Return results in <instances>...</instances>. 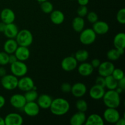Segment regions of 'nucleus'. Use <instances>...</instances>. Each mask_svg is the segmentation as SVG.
<instances>
[{"mask_svg": "<svg viewBox=\"0 0 125 125\" xmlns=\"http://www.w3.org/2000/svg\"><path fill=\"white\" fill-rule=\"evenodd\" d=\"M87 91V88L85 84L83 83L78 82L72 85L71 92L73 96L77 98H81L82 97H83L86 94Z\"/></svg>", "mask_w": 125, "mask_h": 125, "instance_id": "nucleus-13", "label": "nucleus"}, {"mask_svg": "<svg viewBox=\"0 0 125 125\" xmlns=\"http://www.w3.org/2000/svg\"><path fill=\"white\" fill-rule=\"evenodd\" d=\"M79 6H87L89 4V0H77Z\"/></svg>", "mask_w": 125, "mask_h": 125, "instance_id": "nucleus-45", "label": "nucleus"}, {"mask_svg": "<svg viewBox=\"0 0 125 125\" xmlns=\"http://www.w3.org/2000/svg\"><path fill=\"white\" fill-rule=\"evenodd\" d=\"M115 90V91L117 92L118 94H119L120 95L121 94H122V93L123 92V91H124V90H123V89H122V88L119 87H117L116 88Z\"/></svg>", "mask_w": 125, "mask_h": 125, "instance_id": "nucleus-49", "label": "nucleus"}, {"mask_svg": "<svg viewBox=\"0 0 125 125\" xmlns=\"http://www.w3.org/2000/svg\"><path fill=\"white\" fill-rule=\"evenodd\" d=\"M96 39V34L92 28L84 29L80 32L79 40L84 45H90L94 43Z\"/></svg>", "mask_w": 125, "mask_h": 125, "instance_id": "nucleus-5", "label": "nucleus"}, {"mask_svg": "<svg viewBox=\"0 0 125 125\" xmlns=\"http://www.w3.org/2000/svg\"><path fill=\"white\" fill-rule=\"evenodd\" d=\"M18 46L28 47L33 42V35L30 31L28 29H22L19 31L15 39Z\"/></svg>", "mask_w": 125, "mask_h": 125, "instance_id": "nucleus-3", "label": "nucleus"}, {"mask_svg": "<svg viewBox=\"0 0 125 125\" xmlns=\"http://www.w3.org/2000/svg\"><path fill=\"white\" fill-rule=\"evenodd\" d=\"M73 30L76 32H81L85 28V20L83 17H76L72 23Z\"/></svg>", "mask_w": 125, "mask_h": 125, "instance_id": "nucleus-26", "label": "nucleus"}, {"mask_svg": "<svg viewBox=\"0 0 125 125\" xmlns=\"http://www.w3.org/2000/svg\"><path fill=\"white\" fill-rule=\"evenodd\" d=\"M121 117L120 114L118 112L117 108L107 107L103 112V119L106 122L111 124H115Z\"/></svg>", "mask_w": 125, "mask_h": 125, "instance_id": "nucleus-7", "label": "nucleus"}, {"mask_svg": "<svg viewBox=\"0 0 125 125\" xmlns=\"http://www.w3.org/2000/svg\"><path fill=\"white\" fill-rule=\"evenodd\" d=\"M115 125H125V118H124V117H123V118L120 117V118L118 120V121L116 122Z\"/></svg>", "mask_w": 125, "mask_h": 125, "instance_id": "nucleus-47", "label": "nucleus"}, {"mask_svg": "<svg viewBox=\"0 0 125 125\" xmlns=\"http://www.w3.org/2000/svg\"><path fill=\"white\" fill-rule=\"evenodd\" d=\"M37 1H38L39 2H40V3H41V2H43V1H47V0H36Z\"/></svg>", "mask_w": 125, "mask_h": 125, "instance_id": "nucleus-51", "label": "nucleus"}, {"mask_svg": "<svg viewBox=\"0 0 125 125\" xmlns=\"http://www.w3.org/2000/svg\"><path fill=\"white\" fill-rule=\"evenodd\" d=\"M61 90L62 92L68 93L71 92V90H72V85L68 83H64L61 85Z\"/></svg>", "mask_w": 125, "mask_h": 125, "instance_id": "nucleus-39", "label": "nucleus"}, {"mask_svg": "<svg viewBox=\"0 0 125 125\" xmlns=\"http://www.w3.org/2000/svg\"><path fill=\"white\" fill-rule=\"evenodd\" d=\"M0 125H5L4 118L0 116Z\"/></svg>", "mask_w": 125, "mask_h": 125, "instance_id": "nucleus-50", "label": "nucleus"}, {"mask_svg": "<svg viewBox=\"0 0 125 125\" xmlns=\"http://www.w3.org/2000/svg\"><path fill=\"white\" fill-rule=\"evenodd\" d=\"M78 72L81 76L83 77H88L93 73L94 68L89 62H81L79 66L77 67Z\"/></svg>", "mask_w": 125, "mask_h": 125, "instance_id": "nucleus-20", "label": "nucleus"}, {"mask_svg": "<svg viewBox=\"0 0 125 125\" xmlns=\"http://www.w3.org/2000/svg\"><path fill=\"white\" fill-rule=\"evenodd\" d=\"M50 20L53 24L60 25L64 21L65 15L59 10H53L51 13H50Z\"/></svg>", "mask_w": 125, "mask_h": 125, "instance_id": "nucleus-23", "label": "nucleus"}, {"mask_svg": "<svg viewBox=\"0 0 125 125\" xmlns=\"http://www.w3.org/2000/svg\"><path fill=\"white\" fill-rule=\"evenodd\" d=\"M1 85L7 90H13L18 86V78L12 74H6L0 79Z\"/></svg>", "mask_w": 125, "mask_h": 125, "instance_id": "nucleus-4", "label": "nucleus"}, {"mask_svg": "<svg viewBox=\"0 0 125 125\" xmlns=\"http://www.w3.org/2000/svg\"><path fill=\"white\" fill-rule=\"evenodd\" d=\"M86 118L85 112L78 111L71 117L70 124L72 125H83L85 124Z\"/></svg>", "mask_w": 125, "mask_h": 125, "instance_id": "nucleus-21", "label": "nucleus"}, {"mask_svg": "<svg viewBox=\"0 0 125 125\" xmlns=\"http://www.w3.org/2000/svg\"><path fill=\"white\" fill-rule=\"evenodd\" d=\"M85 125H103L104 120L103 118L98 114H92L87 117L85 122Z\"/></svg>", "mask_w": 125, "mask_h": 125, "instance_id": "nucleus-24", "label": "nucleus"}, {"mask_svg": "<svg viewBox=\"0 0 125 125\" xmlns=\"http://www.w3.org/2000/svg\"><path fill=\"white\" fill-rule=\"evenodd\" d=\"M115 48H125V34L124 32H119L115 35L113 40Z\"/></svg>", "mask_w": 125, "mask_h": 125, "instance_id": "nucleus-27", "label": "nucleus"}, {"mask_svg": "<svg viewBox=\"0 0 125 125\" xmlns=\"http://www.w3.org/2000/svg\"><path fill=\"white\" fill-rule=\"evenodd\" d=\"M6 24L3 23L2 21L0 22V32H4L5 28H6Z\"/></svg>", "mask_w": 125, "mask_h": 125, "instance_id": "nucleus-48", "label": "nucleus"}, {"mask_svg": "<svg viewBox=\"0 0 125 125\" xmlns=\"http://www.w3.org/2000/svg\"><path fill=\"white\" fill-rule=\"evenodd\" d=\"M103 101L107 107L118 108L121 104V98L120 94L115 90H108L106 91Z\"/></svg>", "mask_w": 125, "mask_h": 125, "instance_id": "nucleus-2", "label": "nucleus"}, {"mask_svg": "<svg viewBox=\"0 0 125 125\" xmlns=\"http://www.w3.org/2000/svg\"><path fill=\"white\" fill-rule=\"evenodd\" d=\"M70 108L68 100L63 98H57L52 100L50 109L54 115L62 116L67 114Z\"/></svg>", "mask_w": 125, "mask_h": 125, "instance_id": "nucleus-1", "label": "nucleus"}, {"mask_svg": "<svg viewBox=\"0 0 125 125\" xmlns=\"http://www.w3.org/2000/svg\"><path fill=\"white\" fill-rule=\"evenodd\" d=\"M28 71V66L23 61H17L10 64L11 73L17 78H21L26 75Z\"/></svg>", "mask_w": 125, "mask_h": 125, "instance_id": "nucleus-6", "label": "nucleus"}, {"mask_svg": "<svg viewBox=\"0 0 125 125\" xmlns=\"http://www.w3.org/2000/svg\"><path fill=\"white\" fill-rule=\"evenodd\" d=\"M14 54L17 57L18 61L24 62L30 57V50L26 46H18L15 51Z\"/></svg>", "mask_w": 125, "mask_h": 125, "instance_id": "nucleus-18", "label": "nucleus"}, {"mask_svg": "<svg viewBox=\"0 0 125 125\" xmlns=\"http://www.w3.org/2000/svg\"><path fill=\"white\" fill-rule=\"evenodd\" d=\"M100 63H101V61L98 59H94L92 61L90 62V64L92 65V66L93 67V68L95 69V68H98V67L100 66Z\"/></svg>", "mask_w": 125, "mask_h": 125, "instance_id": "nucleus-41", "label": "nucleus"}, {"mask_svg": "<svg viewBox=\"0 0 125 125\" xmlns=\"http://www.w3.org/2000/svg\"><path fill=\"white\" fill-rule=\"evenodd\" d=\"M34 85L35 84L33 79L31 77L26 76L25 75L23 77H21L20 79H18L17 88H18L21 91L26 92L32 90Z\"/></svg>", "mask_w": 125, "mask_h": 125, "instance_id": "nucleus-11", "label": "nucleus"}, {"mask_svg": "<svg viewBox=\"0 0 125 125\" xmlns=\"http://www.w3.org/2000/svg\"><path fill=\"white\" fill-rule=\"evenodd\" d=\"M19 29L18 26L15 23H12L6 24L4 34L7 39H15Z\"/></svg>", "mask_w": 125, "mask_h": 125, "instance_id": "nucleus-22", "label": "nucleus"}, {"mask_svg": "<svg viewBox=\"0 0 125 125\" xmlns=\"http://www.w3.org/2000/svg\"><path fill=\"white\" fill-rule=\"evenodd\" d=\"M117 20L120 24H125V9L122 8L118 11L117 13Z\"/></svg>", "mask_w": 125, "mask_h": 125, "instance_id": "nucleus-35", "label": "nucleus"}, {"mask_svg": "<svg viewBox=\"0 0 125 125\" xmlns=\"http://www.w3.org/2000/svg\"><path fill=\"white\" fill-rule=\"evenodd\" d=\"M18 46V43L15 39H8L4 43V51L6 53L10 54H14L15 51Z\"/></svg>", "mask_w": 125, "mask_h": 125, "instance_id": "nucleus-25", "label": "nucleus"}, {"mask_svg": "<svg viewBox=\"0 0 125 125\" xmlns=\"http://www.w3.org/2000/svg\"><path fill=\"white\" fill-rule=\"evenodd\" d=\"M26 102H31V101H36L39 94L37 93V90H34L33 89L26 92L24 95Z\"/></svg>", "mask_w": 125, "mask_h": 125, "instance_id": "nucleus-31", "label": "nucleus"}, {"mask_svg": "<svg viewBox=\"0 0 125 125\" xmlns=\"http://www.w3.org/2000/svg\"><path fill=\"white\" fill-rule=\"evenodd\" d=\"M76 108L78 111L83 112H85L88 109V104L86 101L83 99H79L76 102Z\"/></svg>", "mask_w": 125, "mask_h": 125, "instance_id": "nucleus-33", "label": "nucleus"}, {"mask_svg": "<svg viewBox=\"0 0 125 125\" xmlns=\"http://www.w3.org/2000/svg\"><path fill=\"white\" fill-rule=\"evenodd\" d=\"M9 54L5 51L0 52V65L4 66L9 63Z\"/></svg>", "mask_w": 125, "mask_h": 125, "instance_id": "nucleus-37", "label": "nucleus"}, {"mask_svg": "<svg viewBox=\"0 0 125 125\" xmlns=\"http://www.w3.org/2000/svg\"><path fill=\"white\" fill-rule=\"evenodd\" d=\"M95 84L100 86L105 87V78L101 76H99L95 80Z\"/></svg>", "mask_w": 125, "mask_h": 125, "instance_id": "nucleus-40", "label": "nucleus"}, {"mask_svg": "<svg viewBox=\"0 0 125 125\" xmlns=\"http://www.w3.org/2000/svg\"><path fill=\"white\" fill-rule=\"evenodd\" d=\"M17 61L18 60H17V57H16L14 54H9V63L12 64V63H14V62H15Z\"/></svg>", "mask_w": 125, "mask_h": 125, "instance_id": "nucleus-42", "label": "nucleus"}, {"mask_svg": "<svg viewBox=\"0 0 125 125\" xmlns=\"http://www.w3.org/2000/svg\"><path fill=\"white\" fill-rule=\"evenodd\" d=\"M52 101V98L50 95H47V94H42V95H39L36 102L40 109H50Z\"/></svg>", "mask_w": 125, "mask_h": 125, "instance_id": "nucleus-19", "label": "nucleus"}, {"mask_svg": "<svg viewBox=\"0 0 125 125\" xmlns=\"http://www.w3.org/2000/svg\"><path fill=\"white\" fill-rule=\"evenodd\" d=\"M70 1H76V0H70Z\"/></svg>", "mask_w": 125, "mask_h": 125, "instance_id": "nucleus-52", "label": "nucleus"}, {"mask_svg": "<svg viewBox=\"0 0 125 125\" xmlns=\"http://www.w3.org/2000/svg\"><path fill=\"white\" fill-rule=\"evenodd\" d=\"M22 109L26 115L34 117L37 116L40 113V108L36 101H31L26 102Z\"/></svg>", "mask_w": 125, "mask_h": 125, "instance_id": "nucleus-8", "label": "nucleus"}, {"mask_svg": "<svg viewBox=\"0 0 125 125\" xmlns=\"http://www.w3.org/2000/svg\"><path fill=\"white\" fill-rule=\"evenodd\" d=\"M74 57L78 62H86L89 57V53L85 50H79L76 52Z\"/></svg>", "mask_w": 125, "mask_h": 125, "instance_id": "nucleus-29", "label": "nucleus"}, {"mask_svg": "<svg viewBox=\"0 0 125 125\" xmlns=\"http://www.w3.org/2000/svg\"><path fill=\"white\" fill-rule=\"evenodd\" d=\"M1 21L6 24L13 23L15 20V14L13 10L10 8H4L0 13Z\"/></svg>", "mask_w": 125, "mask_h": 125, "instance_id": "nucleus-16", "label": "nucleus"}, {"mask_svg": "<svg viewBox=\"0 0 125 125\" xmlns=\"http://www.w3.org/2000/svg\"><path fill=\"white\" fill-rule=\"evenodd\" d=\"M10 104L14 108L17 109H22L26 103V100L24 95L20 94H13L10 98Z\"/></svg>", "mask_w": 125, "mask_h": 125, "instance_id": "nucleus-12", "label": "nucleus"}, {"mask_svg": "<svg viewBox=\"0 0 125 125\" xmlns=\"http://www.w3.org/2000/svg\"><path fill=\"white\" fill-rule=\"evenodd\" d=\"M88 12H89V10H88L87 6H79L77 10L78 15L80 17H83V18L86 17Z\"/></svg>", "mask_w": 125, "mask_h": 125, "instance_id": "nucleus-38", "label": "nucleus"}, {"mask_svg": "<svg viewBox=\"0 0 125 125\" xmlns=\"http://www.w3.org/2000/svg\"><path fill=\"white\" fill-rule=\"evenodd\" d=\"M118 87L122 88L125 90V78H123L118 81Z\"/></svg>", "mask_w": 125, "mask_h": 125, "instance_id": "nucleus-43", "label": "nucleus"}, {"mask_svg": "<svg viewBox=\"0 0 125 125\" xmlns=\"http://www.w3.org/2000/svg\"><path fill=\"white\" fill-rule=\"evenodd\" d=\"M92 29L96 35H104L109 31V26L104 21H98L93 24Z\"/></svg>", "mask_w": 125, "mask_h": 125, "instance_id": "nucleus-17", "label": "nucleus"}, {"mask_svg": "<svg viewBox=\"0 0 125 125\" xmlns=\"http://www.w3.org/2000/svg\"><path fill=\"white\" fill-rule=\"evenodd\" d=\"M6 104V99L2 95H0V109L2 108Z\"/></svg>", "mask_w": 125, "mask_h": 125, "instance_id": "nucleus-44", "label": "nucleus"}, {"mask_svg": "<svg viewBox=\"0 0 125 125\" xmlns=\"http://www.w3.org/2000/svg\"><path fill=\"white\" fill-rule=\"evenodd\" d=\"M111 75L116 79V80L118 81L120 80L122 78H125V74L124 72L123 71V70L120 69V68H114V71L112 72V74Z\"/></svg>", "mask_w": 125, "mask_h": 125, "instance_id": "nucleus-34", "label": "nucleus"}, {"mask_svg": "<svg viewBox=\"0 0 125 125\" xmlns=\"http://www.w3.org/2000/svg\"><path fill=\"white\" fill-rule=\"evenodd\" d=\"M78 63L74 56H67L63 58L61 62V67L65 72H72L77 68Z\"/></svg>", "mask_w": 125, "mask_h": 125, "instance_id": "nucleus-10", "label": "nucleus"}, {"mask_svg": "<svg viewBox=\"0 0 125 125\" xmlns=\"http://www.w3.org/2000/svg\"><path fill=\"white\" fill-rule=\"evenodd\" d=\"M120 54L116 48L111 49L107 52V57L110 61H117L120 57Z\"/></svg>", "mask_w": 125, "mask_h": 125, "instance_id": "nucleus-32", "label": "nucleus"}, {"mask_svg": "<svg viewBox=\"0 0 125 125\" xmlns=\"http://www.w3.org/2000/svg\"><path fill=\"white\" fill-rule=\"evenodd\" d=\"M40 9L43 13L50 14L54 10V6L50 1L47 0L40 3Z\"/></svg>", "mask_w": 125, "mask_h": 125, "instance_id": "nucleus-30", "label": "nucleus"}, {"mask_svg": "<svg viewBox=\"0 0 125 125\" xmlns=\"http://www.w3.org/2000/svg\"><path fill=\"white\" fill-rule=\"evenodd\" d=\"M105 87L108 90H115L118 87V81L116 80L112 75L105 77Z\"/></svg>", "mask_w": 125, "mask_h": 125, "instance_id": "nucleus-28", "label": "nucleus"}, {"mask_svg": "<svg viewBox=\"0 0 125 125\" xmlns=\"http://www.w3.org/2000/svg\"><path fill=\"white\" fill-rule=\"evenodd\" d=\"M105 92V87L95 84L90 89L89 94L90 97L93 100H99L103 98Z\"/></svg>", "mask_w": 125, "mask_h": 125, "instance_id": "nucleus-15", "label": "nucleus"}, {"mask_svg": "<svg viewBox=\"0 0 125 125\" xmlns=\"http://www.w3.org/2000/svg\"><path fill=\"white\" fill-rule=\"evenodd\" d=\"M115 67L114 64L111 61H104L101 62L100 66L98 68V72L100 76L106 77L112 74Z\"/></svg>", "mask_w": 125, "mask_h": 125, "instance_id": "nucleus-9", "label": "nucleus"}, {"mask_svg": "<svg viewBox=\"0 0 125 125\" xmlns=\"http://www.w3.org/2000/svg\"><path fill=\"white\" fill-rule=\"evenodd\" d=\"M7 74V71L6 68L3 67H0V78L4 76Z\"/></svg>", "mask_w": 125, "mask_h": 125, "instance_id": "nucleus-46", "label": "nucleus"}, {"mask_svg": "<svg viewBox=\"0 0 125 125\" xmlns=\"http://www.w3.org/2000/svg\"><path fill=\"white\" fill-rule=\"evenodd\" d=\"M5 125H21L23 123V118L15 112L9 113L4 118Z\"/></svg>", "mask_w": 125, "mask_h": 125, "instance_id": "nucleus-14", "label": "nucleus"}, {"mask_svg": "<svg viewBox=\"0 0 125 125\" xmlns=\"http://www.w3.org/2000/svg\"><path fill=\"white\" fill-rule=\"evenodd\" d=\"M86 17L88 21L90 23H92V24H94V23H95V22L98 20V16L97 13L96 12H94V11L88 12Z\"/></svg>", "mask_w": 125, "mask_h": 125, "instance_id": "nucleus-36", "label": "nucleus"}]
</instances>
